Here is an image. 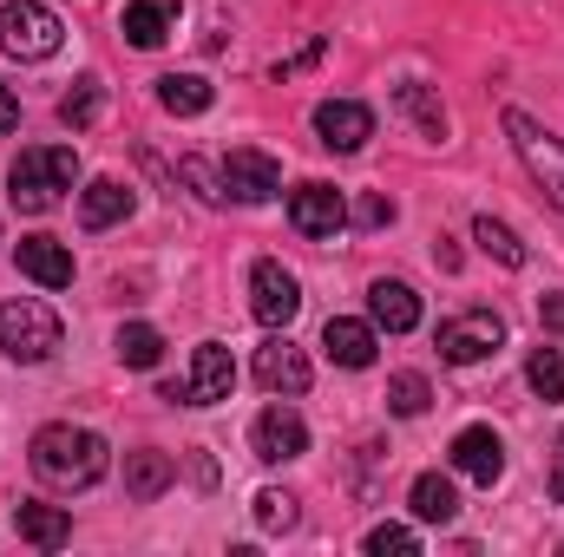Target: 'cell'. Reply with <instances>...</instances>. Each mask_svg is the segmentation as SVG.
I'll use <instances>...</instances> for the list:
<instances>
[{"instance_id": "d6a6232c", "label": "cell", "mask_w": 564, "mask_h": 557, "mask_svg": "<svg viewBox=\"0 0 564 557\" xmlns=\"http://www.w3.org/2000/svg\"><path fill=\"white\" fill-rule=\"evenodd\" d=\"M348 223H361V230H388V223H394V197H381V190H368V197H355V210H348Z\"/></svg>"}, {"instance_id": "4dcf8cb0", "label": "cell", "mask_w": 564, "mask_h": 557, "mask_svg": "<svg viewBox=\"0 0 564 557\" xmlns=\"http://www.w3.org/2000/svg\"><path fill=\"white\" fill-rule=\"evenodd\" d=\"M177 177H184V184L197 190V204H210V210L230 197V190H224V171H210L204 157H177Z\"/></svg>"}, {"instance_id": "8d00e7d4", "label": "cell", "mask_w": 564, "mask_h": 557, "mask_svg": "<svg viewBox=\"0 0 564 557\" xmlns=\"http://www.w3.org/2000/svg\"><path fill=\"white\" fill-rule=\"evenodd\" d=\"M552 499L564 505V433H558V452H552Z\"/></svg>"}, {"instance_id": "9c48e42d", "label": "cell", "mask_w": 564, "mask_h": 557, "mask_svg": "<svg viewBox=\"0 0 564 557\" xmlns=\"http://www.w3.org/2000/svg\"><path fill=\"white\" fill-rule=\"evenodd\" d=\"M224 190H230L237 204H270L282 190V164L270 151H257V144H237V151L224 157Z\"/></svg>"}, {"instance_id": "ac0fdd59", "label": "cell", "mask_w": 564, "mask_h": 557, "mask_svg": "<svg viewBox=\"0 0 564 557\" xmlns=\"http://www.w3.org/2000/svg\"><path fill=\"white\" fill-rule=\"evenodd\" d=\"M322 348H328V361L335 368H375V328L368 321H348V315H328V328H322Z\"/></svg>"}, {"instance_id": "5b68a950", "label": "cell", "mask_w": 564, "mask_h": 557, "mask_svg": "<svg viewBox=\"0 0 564 557\" xmlns=\"http://www.w3.org/2000/svg\"><path fill=\"white\" fill-rule=\"evenodd\" d=\"M230 387H237L230 348L224 341H204V348H191V374L184 381H164L158 401H171V407H217V401H230Z\"/></svg>"}, {"instance_id": "d590c367", "label": "cell", "mask_w": 564, "mask_h": 557, "mask_svg": "<svg viewBox=\"0 0 564 557\" xmlns=\"http://www.w3.org/2000/svg\"><path fill=\"white\" fill-rule=\"evenodd\" d=\"M20 125V99H13V86H0V132H13Z\"/></svg>"}, {"instance_id": "277c9868", "label": "cell", "mask_w": 564, "mask_h": 557, "mask_svg": "<svg viewBox=\"0 0 564 557\" xmlns=\"http://www.w3.org/2000/svg\"><path fill=\"white\" fill-rule=\"evenodd\" d=\"M506 139L519 151V164L532 171V184L552 197V210L564 217V139L558 132H545L532 112H519V106H506Z\"/></svg>"}, {"instance_id": "ba28073f", "label": "cell", "mask_w": 564, "mask_h": 557, "mask_svg": "<svg viewBox=\"0 0 564 557\" xmlns=\"http://www.w3.org/2000/svg\"><path fill=\"white\" fill-rule=\"evenodd\" d=\"M250 452H257L263 466H289V459H302V452H308V426H302V414H295L289 401L263 407L257 426H250Z\"/></svg>"}, {"instance_id": "603a6c76", "label": "cell", "mask_w": 564, "mask_h": 557, "mask_svg": "<svg viewBox=\"0 0 564 557\" xmlns=\"http://www.w3.org/2000/svg\"><path fill=\"white\" fill-rule=\"evenodd\" d=\"M126 40L151 53V46H164L171 40V7L164 0H126Z\"/></svg>"}, {"instance_id": "5bb4252c", "label": "cell", "mask_w": 564, "mask_h": 557, "mask_svg": "<svg viewBox=\"0 0 564 557\" xmlns=\"http://www.w3.org/2000/svg\"><path fill=\"white\" fill-rule=\"evenodd\" d=\"M453 472H466L473 485H492V479L506 472V446H499V433H492V426H466V433H453Z\"/></svg>"}, {"instance_id": "6da1fadb", "label": "cell", "mask_w": 564, "mask_h": 557, "mask_svg": "<svg viewBox=\"0 0 564 557\" xmlns=\"http://www.w3.org/2000/svg\"><path fill=\"white\" fill-rule=\"evenodd\" d=\"M26 459H33V479H40V485H53V492H86V485H99V479H106L112 446H106L93 426L53 419V426H40V433H33Z\"/></svg>"}, {"instance_id": "1f68e13d", "label": "cell", "mask_w": 564, "mask_h": 557, "mask_svg": "<svg viewBox=\"0 0 564 557\" xmlns=\"http://www.w3.org/2000/svg\"><path fill=\"white\" fill-rule=\"evenodd\" d=\"M368 551L375 557H414L421 551V538H414L408 525H375V532H368Z\"/></svg>"}, {"instance_id": "8992f818", "label": "cell", "mask_w": 564, "mask_h": 557, "mask_svg": "<svg viewBox=\"0 0 564 557\" xmlns=\"http://www.w3.org/2000/svg\"><path fill=\"white\" fill-rule=\"evenodd\" d=\"M59 40H66V26H59L53 7H40V0H7L0 7V53H13V59H53Z\"/></svg>"}, {"instance_id": "7c38bea8", "label": "cell", "mask_w": 564, "mask_h": 557, "mask_svg": "<svg viewBox=\"0 0 564 557\" xmlns=\"http://www.w3.org/2000/svg\"><path fill=\"white\" fill-rule=\"evenodd\" d=\"M315 132H322L328 151H361V144L375 139V112L361 99H322L315 106Z\"/></svg>"}, {"instance_id": "ffe728a7", "label": "cell", "mask_w": 564, "mask_h": 557, "mask_svg": "<svg viewBox=\"0 0 564 557\" xmlns=\"http://www.w3.org/2000/svg\"><path fill=\"white\" fill-rule=\"evenodd\" d=\"M126 217H132V190H126L119 177H93L86 197H79V223H86V230H112V223H126Z\"/></svg>"}, {"instance_id": "f1b7e54d", "label": "cell", "mask_w": 564, "mask_h": 557, "mask_svg": "<svg viewBox=\"0 0 564 557\" xmlns=\"http://www.w3.org/2000/svg\"><path fill=\"white\" fill-rule=\"evenodd\" d=\"M257 525H263V532H295V525H302V499H295V492H276V485L257 492Z\"/></svg>"}, {"instance_id": "44dd1931", "label": "cell", "mask_w": 564, "mask_h": 557, "mask_svg": "<svg viewBox=\"0 0 564 557\" xmlns=\"http://www.w3.org/2000/svg\"><path fill=\"white\" fill-rule=\"evenodd\" d=\"M210 79L204 73H164L158 79V106L171 112V119H197V112H210Z\"/></svg>"}, {"instance_id": "4fadbf2b", "label": "cell", "mask_w": 564, "mask_h": 557, "mask_svg": "<svg viewBox=\"0 0 564 557\" xmlns=\"http://www.w3.org/2000/svg\"><path fill=\"white\" fill-rule=\"evenodd\" d=\"M257 381H263L270 394H282V401L308 394V354H302V348H295L289 335L263 341V348H257Z\"/></svg>"}, {"instance_id": "9a60e30c", "label": "cell", "mask_w": 564, "mask_h": 557, "mask_svg": "<svg viewBox=\"0 0 564 557\" xmlns=\"http://www.w3.org/2000/svg\"><path fill=\"white\" fill-rule=\"evenodd\" d=\"M20 276L40 288H73V250L59 237H20Z\"/></svg>"}, {"instance_id": "30bf717a", "label": "cell", "mask_w": 564, "mask_h": 557, "mask_svg": "<svg viewBox=\"0 0 564 557\" xmlns=\"http://www.w3.org/2000/svg\"><path fill=\"white\" fill-rule=\"evenodd\" d=\"M250 308H257V321H263V328H289V321H295V308H302V282L289 276L276 256H263V263L250 270Z\"/></svg>"}, {"instance_id": "8fae6325", "label": "cell", "mask_w": 564, "mask_h": 557, "mask_svg": "<svg viewBox=\"0 0 564 557\" xmlns=\"http://www.w3.org/2000/svg\"><path fill=\"white\" fill-rule=\"evenodd\" d=\"M289 223H295V237H335L348 223V204H341L335 184H295L289 190Z\"/></svg>"}, {"instance_id": "2e32d148", "label": "cell", "mask_w": 564, "mask_h": 557, "mask_svg": "<svg viewBox=\"0 0 564 557\" xmlns=\"http://www.w3.org/2000/svg\"><path fill=\"white\" fill-rule=\"evenodd\" d=\"M368 315H375V328L408 335V328H421V295H414L401 276H381L375 288H368Z\"/></svg>"}, {"instance_id": "4316f807", "label": "cell", "mask_w": 564, "mask_h": 557, "mask_svg": "<svg viewBox=\"0 0 564 557\" xmlns=\"http://www.w3.org/2000/svg\"><path fill=\"white\" fill-rule=\"evenodd\" d=\"M525 381H532L539 401H564V348H532Z\"/></svg>"}, {"instance_id": "83f0119b", "label": "cell", "mask_w": 564, "mask_h": 557, "mask_svg": "<svg viewBox=\"0 0 564 557\" xmlns=\"http://www.w3.org/2000/svg\"><path fill=\"white\" fill-rule=\"evenodd\" d=\"M99 106H106V92H99V79H79L66 99H59V125H73V132H86L93 119H99Z\"/></svg>"}, {"instance_id": "836d02e7", "label": "cell", "mask_w": 564, "mask_h": 557, "mask_svg": "<svg viewBox=\"0 0 564 557\" xmlns=\"http://www.w3.org/2000/svg\"><path fill=\"white\" fill-rule=\"evenodd\" d=\"M539 321H545L552 335H564V295H539Z\"/></svg>"}, {"instance_id": "e0dca14e", "label": "cell", "mask_w": 564, "mask_h": 557, "mask_svg": "<svg viewBox=\"0 0 564 557\" xmlns=\"http://www.w3.org/2000/svg\"><path fill=\"white\" fill-rule=\"evenodd\" d=\"M13 532H20L26 545H40V551H59V545L73 538V512H66V505L20 499V505H13Z\"/></svg>"}, {"instance_id": "3957f363", "label": "cell", "mask_w": 564, "mask_h": 557, "mask_svg": "<svg viewBox=\"0 0 564 557\" xmlns=\"http://www.w3.org/2000/svg\"><path fill=\"white\" fill-rule=\"evenodd\" d=\"M0 354L20 361V368L53 361V354H59V315H53L46 302H33V295L0 302Z\"/></svg>"}, {"instance_id": "52a82bcc", "label": "cell", "mask_w": 564, "mask_h": 557, "mask_svg": "<svg viewBox=\"0 0 564 557\" xmlns=\"http://www.w3.org/2000/svg\"><path fill=\"white\" fill-rule=\"evenodd\" d=\"M433 348H440V361L473 368V361H486V354H499V348H506V315H492V308H466V315L440 321Z\"/></svg>"}, {"instance_id": "484cf974", "label": "cell", "mask_w": 564, "mask_h": 557, "mask_svg": "<svg viewBox=\"0 0 564 557\" xmlns=\"http://www.w3.org/2000/svg\"><path fill=\"white\" fill-rule=\"evenodd\" d=\"M119 361H126V368H158V361H164V335H158L151 321L119 328Z\"/></svg>"}, {"instance_id": "cb8c5ba5", "label": "cell", "mask_w": 564, "mask_h": 557, "mask_svg": "<svg viewBox=\"0 0 564 557\" xmlns=\"http://www.w3.org/2000/svg\"><path fill=\"white\" fill-rule=\"evenodd\" d=\"M473 243H479L492 263H506V270H525V256H532V250L519 243V230L499 223V217H479V223H473Z\"/></svg>"}, {"instance_id": "7402d4cb", "label": "cell", "mask_w": 564, "mask_h": 557, "mask_svg": "<svg viewBox=\"0 0 564 557\" xmlns=\"http://www.w3.org/2000/svg\"><path fill=\"white\" fill-rule=\"evenodd\" d=\"M408 505H414V518H426V525H453L459 518V492H453L446 472H421L414 492H408Z\"/></svg>"}, {"instance_id": "f546056e", "label": "cell", "mask_w": 564, "mask_h": 557, "mask_svg": "<svg viewBox=\"0 0 564 557\" xmlns=\"http://www.w3.org/2000/svg\"><path fill=\"white\" fill-rule=\"evenodd\" d=\"M426 401H433V387H426V374H414V368L388 381V407H394L401 419H421V414H426Z\"/></svg>"}, {"instance_id": "7a4b0ae2", "label": "cell", "mask_w": 564, "mask_h": 557, "mask_svg": "<svg viewBox=\"0 0 564 557\" xmlns=\"http://www.w3.org/2000/svg\"><path fill=\"white\" fill-rule=\"evenodd\" d=\"M73 177H79L73 144H33V151L13 157V171H7V197H13V210L46 217V210L73 190Z\"/></svg>"}, {"instance_id": "d6986e66", "label": "cell", "mask_w": 564, "mask_h": 557, "mask_svg": "<svg viewBox=\"0 0 564 557\" xmlns=\"http://www.w3.org/2000/svg\"><path fill=\"white\" fill-rule=\"evenodd\" d=\"M171 479H177L171 452H158V446H139V452H126V492H132L139 505L164 499V492H171Z\"/></svg>"}, {"instance_id": "e575fe53", "label": "cell", "mask_w": 564, "mask_h": 557, "mask_svg": "<svg viewBox=\"0 0 564 557\" xmlns=\"http://www.w3.org/2000/svg\"><path fill=\"white\" fill-rule=\"evenodd\" d=\"M315 59H322V40H308V46H302L295 59H282V66H276V79H289V73H302V66H315Z\"/></svg>"}, {"instance_id": "d4e9b609", "label": "cell", "mask_w": 564, "mask_h": 557, "mask_svg": "<svg viewBox=\"0 0 564 557\" xmlns=\"http://www.w3.org/2000/svg\"><path fill=\"white\" fill-rule=\"evenodd\" d=\"M394 106L421 125L426 139H446V106L433 99V86H401V92H394Z\"/></svg>"}]
</instances>
